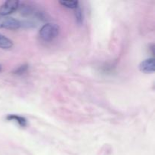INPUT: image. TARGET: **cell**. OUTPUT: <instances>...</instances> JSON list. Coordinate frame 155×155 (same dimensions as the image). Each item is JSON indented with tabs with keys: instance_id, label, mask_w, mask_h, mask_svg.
<instances>
[{
	"instance_id": "7a4b0ae2",
	"label": "cell",
	"mask_w": 155,
	"mask_h": 155,
	"mask_svg": "<svg viewBox=\"0 0 155 155\" xmlns=\"http://www.w3.org/2000/svg\"><path fill=\"white\" fill-rule=\"evenodd\" d=\"M20 2L18 0H8L0 6V17H7L18 10Z\"/></svg>"
},
{
	"instance_id": "8992f818",
	"label": "cell",
	"mask_w": 155,
	"mask_h": 155,
	"mask_svg": "<svg viewBox=\"0 0 155 155\" xmlns=\"http://www.w3.org/2000/svg\"><path fill=\"white\" fill-rule=\"evenodd\" d=\"M14 42L12 39L8 38L5 35L0 33V48L2 49H10L13 47Z\"/></svg>"
},
{
	"instance_id": "277c9868",
	"label": "cell",
	"mask_w": 155,
	"mask_h": 155,
	"mask_svg": "<svg viewBox=\"0 0 155 155\" xmlns=\"http://www.w3.org/2000/svg\"><path fill=\"white\" fill-rule=\"evenodd\" d=\"M139 70L145 74H153L155 70L154 58H147L141 62L139 64Z\"/></svg>"
},
{
	"instance_id": "52a82bcc",
	"label": "cell",
	"mask_w": 155,
	"mask_h": 155,
	"mask_svg": "<svg viewBox=\"0 0 155 155\" xmlns=\"http://www.w3.org/2000/svg\"><path fill=\"white\" fill-rule=\"evenodd\" d=\"M61 5L63 7L67 8L69 9H77V8L80 7V2L78 1H75V0H61L59 2Z\"/></svg>"
},
{
	"instance_id": "5b68a950",
	"label": "cell",
	"mask_w": 155,
	"mask_h": 155,
	"mask_svg": "<svg viewBox=\"0 0 155 155\" xmlns=\"http://www.w3.org/2000/svg\"><path fill=\"white\" fill-rule=\"evenodd\" d=\"M6 120L11 121V122H14L15 124H18L22 128H25L28 125V123H27V120L24 117L20 116L18 114H8L5 117Z\"/></svg>"
},
{
	"instance_id": "30bf717a",
	"label": "cell",
	"mask_w": 155,
	"mask_h": 155,
	"mask_svg": "<svg viewBox=\"0 0 155 155\" xmlns=\"http://www.w3.org/2000/svg\"><path fill=\"white\" fill-rule=\"evenodd\" d=\"M2 65L0 64V72L2 71Z\"/></svg>"
},
{
	"instance_id": "6da1fadb",
	"label": "cell",
	"mask_w": 155,
	"mask_h": 155,
	"mask_svg": "<svg viewBox=\"0 0 155 155\" xmlns=\"http://www.w3.org/2000/svg\"><path fill=\"white\" fill-rule=\"evenodd\" d=\"M60 27L54 23H47L40 28L39 36L42 41L46 42H52L58 36Z\"/></svg>"
},
{
	"instance_id": "9c48e42d",
	"label": "cell",
	"mask_w": 155,
	"mask_h": 155,
	"mask_svg": "<svg viewBox=\"0 0 155 155\" xmlns=\"http://www.w3.org/2000/svg\"><path fill=\"white\" fill-rule=\"evenodd\" d=\"M28 70H29V65L27 64H25L21 65V66L18 67L17 69L15 70V71H14L13 73L14 74H15V75L21 76L23 75V74H26Z\"/></svg>"
},
{
	"instance_id": "ba28073f",
	"label": "cell",
	"mask_w": 155,
	"mask_h": 155,
	"mask_svg": "<svg viewBox=\"0 0 155 155\" xmlns=\"http://www.w3.org/2000/svg\"><path fill=\"white\" fill-rule=\"evenodd\" d=\"M74 15H75L76 22L77 23V24H79V25H82L83 23V19H84V17H83V11H82V9L80 8V7L77 8V9H75Z\"/></svg>"
},
{
	"instance_id": "3957f363",
	"label": "cell",
	"mask_w": 155,
	"mask_h": 155,
	"mask_svg": "<svg viewBox=\"0 0 155 155\" xmlns=\"http://www.w3.org/2000/svg\"><path fill=\"white\" fill-rule=\"evenodd\" d=\"M22 27L21 22L18 19L9 17H0V28L8 30H18Z\"/></svg>"
}]
</instances>
